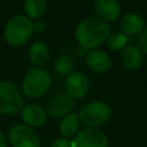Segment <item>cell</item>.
Wrapping results in <instances>:
<instances>
[{
    "label": "cell",
    "instance_id": "cell-1",
    "mask_svg": "<svg viewBox=\"0 0 147 147\" xmlns=\"http://www.w3.org/2000/svg\"><path fill=\"white\" fill-rule=\"evenodd\" d=\"M110 36V25L99 17H87L78 23L75 38L85 51L96 49L103 45Z\"/></svg>",
    "mask_w": 147,
    "mask_h": 147
},
{
    "label": "cell",
    "instance_id": "cell-2",
    "mask_svg": "<svg viewBox=\"0 0 147 147\" xmlns=\"http://www.w3.org/2000/svg\"><path fill=\"white\" fill-rule=\"evenodd\" d=\"M32 21L25 15L11 16L3 29V36L8 45L13 47H21L28 42L33 33Z\"/></svg>",
    "mask_w": 147,
    "mask_h": 147
},
{
    "label": "cell",
    "instance_id": "cell-3",
    "mask_svg": "<svg viewBox=\"0 0 147 147\" xmlns=\"http://www.w3.org/2000/svg\"><path fill=\"white\" fill-rule=\"evenodd\" d=\"M51 83V75L45 69L40 67L28 68L22 82L23 94L29 99H39L48 91Z\"/></svg>",
    "mask_w": 147,
    "mask_h": 147
},
{
    "label": "cell",
    "instance_id": "cell-4",
    "mask_svg": "<svg viewBox=\"0 0 147 147\" xmlns=\"http://www.w3.org/2000/svg\"><path fill=\"white\" fill-rule=\"evenodd\" d=\"M111 116V108L105 101H91L84 103L78 111L79 122L85 127H99L106 124Z\"/></svg>",
    "mask_w": 147,
    "mask_h": 147
},
{
    "label": "cell",
    "instance_id": "cell-5",
    "mask_svg": "<svg viewBox=\"0 0 147 147\" xmlns=\"http://www.w3.org/2000/svg\"><path fill=\"white\" fill-rule=\"evenodd\" d=\"M23 94L14 82H0V114L15 115L23 108Z\"/></svg>",
    "mask_w": 147,
    "mask_h": 147
},
{
    "label": "cell",
    "instance_id": "cell-6",
    "mask_svg": "<svg viewBox=\"0 0 147 147\" xmlns=\"http://www.w3.org/2000/svg\"><path fill=\"white\" fill-rule=\"evenodd\" d=\"M11 147H40V138L33 127L25 124L14 125L8 133Z\"/></svg>",
    "mask_w": 147,
    "mask_h": 147
},
{
    "label": "cell",
    "instance_id": "cell-7",
    "mask_svg": "<svg viewBox=\"0 0 147 147\" xmlns=\"http://www.w3.org/2000/svg\"><path fill=\"white\" fill-rule=\"evenodd\" d=\"M75 107V101L65 92H60L52 95L46 103V113L53 119L62 118L70 114Z\"/></svg>",
    "mask_w": 147,
    "mask_h": 147
},
{
    "label": "cell",
    "instance_id": "cell-8",
    "mask_svg": "<svg viewBox=\"0 0 147 147\" xmlns=\"http://www.w3.org/2000/svg\"><path fill=\"white\" fill-rule=\"evenodd\" d=\"M74 147H108V137L98 127H84L74 137Z\"/></svg>",
    "mask_w": 147,
    "mask_h": 147
},
{
    "label": "cell",
    "instance_id": "cell-9",
    "mask_svg": "<svg viewBox=\"0 0 147 147\" xmlns=\"http://www.w3.org/2000/svg\"><path fill=\"white\" fill-rule=\"evenodd\" d=\"M65 93L74 100H79L86 96L90 90V80L82 71H72L64 82Z\"/></svg>",
    "mask_w": 147,
    "mask_h": 147
},
{
    "label": "cell",
    "instance_id": "cell-10",
    "mask_svg": "<svg viewBox=\"0 0 147 147\" xmlns=\"http://www.w3.org/2000/svg\"><path fill=\"white\" fill-rule=\"evenodd\" d=\"M20 113H21V118L24 122V124L33 129L42 126L48 118L46 109L42 106L37 105V103H29V105L23 106Z\"/></svg>",
    "mask_w": 147,
    "mask_h": 147
},
{
    "label": "cell",
    "instance_id": "cell-11",
    "mask_svg": "<svg viewBox=\"0 0 147 147\" xmlns=\"http://www.w3.org/2000/svg\"><path fill=\"white\" fill-rule=\"evenodd\" d=\"M94 10L100 20L114 22L121 15V5L117 0H95Z\"/></svg>",
    "mask_w": 147,
    "mask_h": 147
},
{
    "label": "cell",
    "instance_id": "cell-12",
    "mask_svg": "<svg viewBox=\"0 0 147 147\" xmlns=\"http://www.w3.org/2000/svg\"><path fill=\"white\" fill-rule=\"evenodd\" d=\"M86 65L96 74H103L109 70L111 65V60L108 53L101 49H92L85 56Z\"/></svg>",
    "mask_w": 147,
    "mask_h": 147
},
{
    "label": "cell",
    "instance_id": "cell-13",
    "mask_svg": "<svg viewBox=\"0 0 147 147\" xmlns=\"http://www.w3.org/2000/svg\"><path fill=\"white\" fill-rule=\"evenodd\" d=\"M118 26L121 31L126 36L139 34L145 29V20L137 13H126L121 16Z\"/></svg>",
    "mask_w": 147,
    "mask_h": 147
},
{
    "label": "cell",
    "instance_id": "cell-14",
    "mask_svg": "<svg viewBox=\"0 0 147 147\" xmlns=\"http://www.w3.org/2000/svg\"><path fill=\"white\" fill-rule=\"evenodd\" d=\"M142 53L138 46L127 45L121 52V62L126 70L134 71L140 69V67L142 65Z\"/></svg>",
    "mask_w": 147,
    "mask_h": 147
},
{
    "label": "cell",
    "instance_id": "cell-15",
    "mask_svg": "<svg viewBox=\"0 0 147 147\" xmlns=\"http://www.w3.org/2000/svg\"><path fill=\"white\" fill-rule=\"evenodd\" d=\"M48 55H49L48 46L46 45V42L41 40L34 41L29 47L28 56L30 62L34 67H41L44 63H46V61L48 60Z\"/></svg>",
    "mask_w": 147,
    "mask_h": 147
},
{
    "label": "cell",
    "instance_id": "cell-16",
    "mask_svg": "<svg viewBox=\"0 0 147 147\" xmlns=\"http://www.w3.org/2000/svg\"><path fill=\"white\" fill-rule=\"evenodd\" d=\"M79 123L80 122L78 118V114L71 111L70 114L61 118L59 123V131L64 138L75 137L79 131Z\"/></svg>",
    "mask_w": 147,
    "mask_h": 147
},
{
    "label": "cell",
    "instance_id": "cell-17",
    "mask_svg": "<svg viewBox=\"0 0 147 147\" xmlns=\"http://www.w3.org/2000/svg\"><path fill=\"white\" fill-rule=\"evenodd\" d=\"M47 9L46 0H24L23 10L30 20H39Z\"/></svg>",
    "mask_w": 147,
    "mask_h": 147
},
{
    "label": "cell",
    "instance_id": "cell-18",
    "mask_svg": "<svg viewBox=\"0 0 147 147\" xmlns=\"http://www.w3.org/2000/svg\"><path fill=\"white\" fill-rule=\"evenodd\" d=\"M74 68H75V61L68 54H62L57 56L54 61V70L60 76L68 77L72 71H75Z\"/></svg>",
    "mask_w": 147,
    "mask_h": 147
},
{
    "label": "cell",
    "instance_id": "cell-19",
    "mask_svg": "<svg viewBox=\"0 0 147 147\" xmlns=\"http://www.w3.org/2000/svg\"><path fill=\"white\" fill-rule=\"evenodd\" d=\"M108 48L113 52H122L129 45V36L124 34L123 32H115L110 33L106 41Z\"/></svg>",
    "mask_w": 147,
    "mask_h": 147
},
{
    "label": "cell",
    "instance_id": "cell-20",
    "mask_svg": "<svg viewBox=\"0 0 147 147\" xmlns=\"http://www.w3.org/2000/svg\"><path fill=\"white\" fill-rule=\"evenodd\" d=\"M49 147H74V142L72 140H70L69 138H64V137H61V138H56L54 139Z\"/></svg>",
    "mask_w": 147,
    "mask_h": 147
},
{
    "label": "cell",
    "instance_id": "cell-21",
    "mask_svg": "<svg viewBox=\"0 0 147 147\" xmlns=\"http://www.w3.org/2000/svg\"><path fill=\"white\" fill-rule=\"evenodd\" d=\"M138 47L141 51V53L147 56V29H144V31L141 33H139Z\"/></svg>",
    "mask_w": 147,
    "mask_h": 147
},
{
    "label": "cell",
    "instance_id": "cell-22",
    "mask_svg": "<svg viewBox=\"0 0 147 147\" xmlns=\"http://www.w3.org/2000/svg\"><path fill=\"white\" fill-rule=\"evenodd\" d=\"M32 28H33V32H37V33H41L46 29L45 23L41 21H38V20L34 23H32Z\"/></svg>",
    "mask_w": 147,
    "mask_h": 147
},
{
    "label": "cell",
    "instance_id": "cell-23",
    "mask_svg": "<svg viewBox=\"0 0 147 147\" xmlns=\"http://www.w3.org/2000/svg\"><path fill=\"white\" fill-rule=\"evenodd\" d=\"M8 146V138L0 131V147H7Z\"/></svg>",
    "mask_w": 147,
    "mask_h": 147
}]
</instances>
